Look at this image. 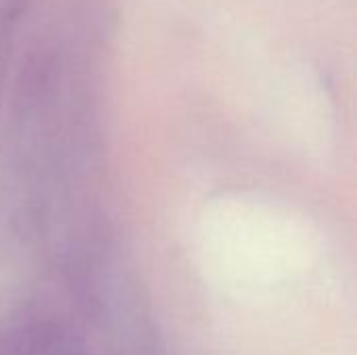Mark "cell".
Masks as SVG:
<instances>
[{
	"label": "cell",
	"mask_w": 357,
	"mask_h": 355,
	"mask_svg": "<svg viewBox=\"0 0 357 355\" xmlns=\"http://www.w3.org/2000/svg\"><path fill=\"white\" fill-rule=\"evenodd\" d=\"M56 347L59 333L42 318H21L0 335V355H50Z\"/></svg>",
	"instance_id": "1"
}]
</instances>
